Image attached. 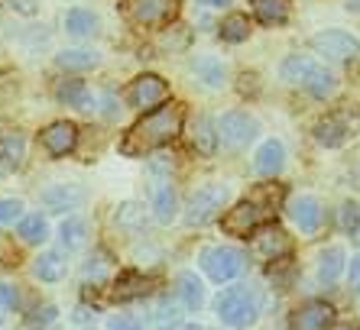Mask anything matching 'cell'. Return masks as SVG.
I'll list each match as a JSON object with an SVG mask.
<instances>
[{
  "instance_id": "9a60e30c",
  "label": "cell",
  "mask_w": 360,
  "mask_h": 330,
  "mask_svg": "<svg viewBox=\"0 0 360 330\" xmlns=\"http://www.w3.org/2000/svg\"><path fill=\"white\" fill-rule=\"evenodd\" d=\"M150 194H153V214H156V220L160 223H172L176 220V188H172V182L169 178H156L153 175V185H150Z\"/></svg>"
},
{
  "instance_id": "52a82bcc",
  "label": "cell",
  "mask_w": 360,
  "mask_h": 330,
  "mask_svg": "<svg viewBox=\"0 0 360 330\" xmlns=\"http://www.w3.org/2000/svg\"><path fill=\"white\" fill-rule=\"evenodd\" d=\"M257 133H260V126L247 110H227L218 120V136L227 149H243L247 143L257 140Z\"/></svg>"
},
{
  "instance_id": "ac0fdd59",
  "label": "cell",
  "mask_w": 360,
  "mask_h": 330,
  "mask_svg": "<svg viewBox=\"0 0 360 330\" xmlns=\"http://www.w3.org/2000/svg\"><path fill=\"white\" fill-rule=\"evenodd\" d=\"M192 74L198 78L205 88H211V91H218V88H224V81H227V68H224V62L221 58H214V55H198L192 62Z\"/></svg>"
},
{
  "instance_id": "7c38bea8",
  "label": "cell",
  "mask_w": 360,
  "mask_h": 330,
  "mask_svg": "<svg viewBox=\"0 0 360 330\" xmlns=\"http://www.w3.org/2000/svg\"><path fill=\"white\" fill-rule=\"evenodd\" d=\"M335 324V308L328 301H305L289 314V330H331Z\"/></svg>"
},
{
  "instance_id": "6da1fadb",
  "label": "cell",
  "mask_w": 360,
  "mask_h": 330,
  "mask_svg": "<svg viewBox=\"0 0 360 330\" xmlns=\"http://www.w3.org/2000/svg\"><path fill=\"white\" fill-rule=\"evenodd\" d=\"M182 120H185V107L179 100H166L160 107L146 110L130 130H127L120 152L124 156H146L153 149H162L176 140L182 133Z\"/></svg>"
},
{
  "instance_id": "cb8c5ba5",
  "label": "cell",
  "mask_w": 360,
  "mask_h": 330,
  "mask_svg": "<svg viewBox=\"0 0 360 330\" xmlns=\"http://www.w3.org/2000/svg\"><path fill=\"white\" fill-rule=\"evenodd\" d=\"M257 20L266 26H283L289 20V0H250Z\"/></svg>"
},
{
  "instance_id": "8fae6325",
  "label": "cell",
  "mask_w": 360,
  "mask_h": 330,
  "mask_svg": "<svg viewBox=\"0 0 360 330\" xmlns=\"http://www.w3.org/2000/svg\"><path fill=\"white\" fill-rule=\"evenodd\" d=\"M266 220V211L257 201H240L221 217V230L231 233V237H250L257 227H263Z\"/></svg>"
},
{
  "instance_id": "ab89813d",
  "label": "cell",
  "mask_w": 360,
  "mask_h": 330,
  "mask_svg": "<svg viewBox=\"0 0 360 330\" xmlns=\"http://www.w3.org/2000/svg\"><path fill=\"white\" fill-rule=\"evenodd\" d=\"M108 330H143V324L140 321H134V317H110L108 321Z\"/></svg>"
},
{
  "instance_id": "7a4b0ae2",
  "label": "cell",
  "mask_w": 360,
  "mask_h": 330,
  "mask_svg": "<svg viewBox=\"0 0 360 330\" xmlns=\"http://www.w3.org/2000/svg\"><path fill=\"white\" fill-rule=\"evenodd\" d=\"M214 311H218L221 324H227L234 330H247L260 317V301H257V295L247 285H237V289L221 291L218 301H214Z\"/></svg>"
},
{
  "instance_id": "d4e9b609",
  "label": "cell",
  "mask_w": 360,
  "mask_h": 330,
  "mask_svg": "<svg viewBox=\"0 0 360 330\" xmlns=\"http://www.w3.org/2000/svg\"><path fill=\"white\" fill-rule=\"evenodd\" d=\"M302 88H305V91H309L311 98H331V94H335V74H331L328 68H321L319 62H315V68H311V72L305 74Z\"/></svg>"
},
{
  "instance_id": "f35d334b",
  "label": "cell",
  "mask_w": 360,
  "mask_h": 330,
  "mask_svg": "<svg viewBox=\"0 0 360 330\" xmlns=\"http://www.w3.org/2000/svg\"><path fill=\"white\" fill-rule=\"evenodd\" d=\"M20 211H23V204H20L17 198H0V227H4V223H13V220H17Z\"/></svg>"
},
{
  "instance_id": "ee69618b",
  "label": "cell",
  "mask_w": 360,
  "mask_h": 330,
  "mask_svg": "<svg viewBox=\"0 0 360 330\" xmlns=\"http://www.w3.org/2000/svg\"><path fill=\"white\" fill-rule=\"evenodd\" d=\"M195 4H201V7H227L231 0H195Z\"/></svg>"
},
{
  "instance_id": "2e32d148",
  "label": "cell",
  "mask_w": 360,
  "mask_h": 330,
  "mask_svg": "<svg viewBox=\"0 0 360 330\" xmlns=\"http://www.w3.org/2000/svg\"><path fill=\"white\" fill-rule=\"evenodd\" d=\"M289 217L295 220V227H299L302 233H315L321 223V207L315 198H309V194H302V198H292L289 201Z\"/></svg>"
},
{
  "instance_id": "60d3db41",
  "label": "cell",
  "mask_w": 360,
  "mask_h": 330,
  "mask_svg": "<svg viewBox=\"0 0 360 330\" xmlns=\"http://www.w3.org/2000/svg\"><path fill=\"white\" fill-rule=\"evenodd\" d=\"M7 7L17 10V13H23V17H33L36 10H39L36 7V0H7Z\"/></svg>"
},
{
  "instance_id": "e0dca14e",
  "label": "cell",
  "mask_w": 360,
  "mask_h": 330,
  "mask_svg": "<svg viewBox=\"0 0 360 330\" xmlns=\"http://www.w3.org/2000/svg\"><path fill=\"white\" fill-rule=\"evenodd\" d=\"M156 285V279H150V275L143 272H124L117 275V282H114V301H134V298H143L150 295V289Z\"/></svg>"
},
{
  "instance_id": "3957f363",
  "label": "cell",
  "mask_w": 360,
  "mask_h": 330,
  "mask_svg": "<svg viewBox=\"0 0 360 330\" xmlns=\"http://www.w3.org/2000/svg\"><path fill=\"white\" fill-rule=\"evenodd\" d=\"M198 265L211 282H218L221 285V282H231L243 272L247 256L234 246H205L201 249V256H198Z\"/></svg>"
},
{
  "instance_id": "4fadbf2b",
  "label": "cell",
  "mask_w": 360,
  "mask_h": 330,
  "mask_svg": "<svg viewBox=\"0 0 360 330\" xmlns=\"http://www.w3.org/2000/svg\"><path fill=\"white\" fill-rule=\"evenodd\" d=\"M39 143L46 146L49 156H68L78 146V126L72 120H56L39 133Z\"/></svg>"
},
{
  "instance_id": "9c48e42d",
  "label": "cell",
  "mask_w": 360,
  "mask_h": 330,
  "mask_svg": "<svg viewBox=\"0 0 360 330\" xmlns=\"http://www.w3.org/2000/svg\"><path fill=\"white\" fill-rule=\"evenodd\" d=\"M169 100V84L162 81L160 74H140L130 81L127 88V104L136 110H153Z\"/></svg>"
},
{
  "instance_id": "5bb4252c",
  "label": "cell",
  "mask_w": 360,
  "mask_h": 330,
  "mask_svg": "<svg viewBox=\"0 0 360 330\" xmlns=\"http://www.w3.org/2000/svg\"><path fill=\"white\" fill-rule=\"evenodd\" d=\"M42 207L46 211H56V214H65V211H75L84 204V188L82 185H52L39 194Z\"/></svg>"
},
{
  "instance_id": "f1b7e54d",
  "label": "cell",
  "mask_w": 360,
  "mask_h": 330,
  "mask_svg": "<svg viewBox=\"0 0 360 330\" xmlns=\"http://www.w3.org/2000/svg\"><path fill=\"white\" fill-rule=\"evenodd\" d=\"M65 29L72 36H91V33H98V17H94L91 10L75 7L65 13Z\"/></svg>"
},
{
  "instance_id": "30bf717a",
  "label": "cell",
  "mask_w": 360,
  "mask_h": 330,
  "mask_svg": "<svg viewBox=\"0 0 360 330\" xmlns=\"http://www.w3.org/2000/svg\"><path fill=\"white\" fill-rule=\"evenodd\" d=\"M311 49L331 62H351L360 55V39L344 29H325V33L311 36Z\"/></svg>"
},
{
  "instance_id": "8992f818",
  "label": "cell",
  "mask_w": 360,
  "mask_h": 330,
  "mask_svg": "<svg viewBox=\"0 0 360 330\" xmlns=\"http://www.w3.org/2000/svg\"><path fill=\"white\" fill-rule=\"evenodd\" d=\"M357 130H360V114L351 117V110H338V114L315 124V140L328 149H338L351 140V136H357Z\"/></svg>"
},
{
  "instance_id": "d6986e66",
  "label": "cell",
  "mask_w": 360,
  "mask_h": 330,
  "mask_svg": "<svg viewBox=\"0 0 360 330\" xmlns=\"http://www.w3.org/2000/svg\"><path fill=\"white\" fill-rule=\"evenodd\" d=\"M285 165V149L279 140H266L260 149H257V159H253V169L260 175H266V178H273V175L283 172Z\"/></svg>"
},
{
  "instance_id": "7bdbcfd3",
  "label": "cell",
  "mask_w": 360,
  "mask_h": 330,
  "mask_svg": "<svg viewBox=\"0 0 360 330\" xmlns=\"http://www.w3.org/2000/svg\"><path fill=\"white\" fill-rule=\"evenodd\" d=\"M347 275H351V289L360 291V256L351 259V265H347Z\"/></svg>"
},
{
  "instance_id": "4dcf8cb0",
  "label": "cell",
  "mask_w": 360,
  "mask_h": 330,
  "mask_svg": "<svg viewBox=\"0 0 360 330\" xmlns=\"http://www.w3.org/2000/svg\"><path fill=\"white\" fill-rule=\"evenodd\" d=\"M311 68H315V62H311L309 55H289L283 65H279V74H283V81H289V84H302Z\"/></svg>"
},
{
  "instance_id": "7402d4cb",
  "label": "cell",
  "mask_w": 360,
  "mask_h": 330,
  "mask_svg": "<svg viewBox=\"0 0 360 330\" xmlns=\"http://www.w3.org/2000/svg\"><path fill=\"white\" fill-rule=\"evenodd\" d=\"M26 156V140L20 130H0V162L17 169Z\"/></svg>"
},
{
  "instance_id": "ba28073f",
  "label": "cell",
  "mask_w": 360,
  "mask_h": 330,
  "mask_svg": "<svg viewBox=\"0 0 360 330\" xmlns=\"http://www.w3.org/2000/svg\"><path fill=\"white\" fill-rule=\"evenodd\" d=\"M127 17L136 26H169L179 17V0H127Z\"/></svg>"
},
{
  "instance_id": "f6af8a7d",
  "label": "cell",
  "mask_w": 360,
  "mask_h": 330,
  "mask_svg": "<svg viewBox=\"0 0 360 330\" xmlns=\"http://www.w3.org/2000/svg\"><path fill=\"white\" fill-rule=\"evenodd\" d=\"M331 330H360V327L351 321H341V324H331Z\"/></svg>"
},
{
  "instance_id": "d590c367",
  "label": "cell",
  "mask_w": 360,
  "mask_h": 330,
  "mask_svg": "<svg viewBox=\"0 0 360 330\" xmlns=\"http://www.w3.org/2000/svg\"><path fill=\"white\" fill-rule=\"evenodd\" d=\"M108 272H110V256L108 253H94V256L88 259V265H84V279H91V282H101Z\"/></svg>"
},
{
  "instance_id": "d6a6232c",
  "label": "cell",
  "mask_w": 360,
  "mask_h": 330,
  "mask_svg": "<svg viewBox=\"0 0 360 330\" xmlns=\"http://www.w3.org/2000/svg\"><path fill=\"white\" fill-rule=\"evenodd\" d=\"M88 237V223L82 217H68L62 220V230H59V239H62V249H78Z\"/></svg>"
},
{
  "instance_id": "277c9868",
  "label": "cell",
  "mask_w": 360,
  "mask_h": 330,
  "mask_svg": "<svg viewBox=\"0 0 360 330\" xmlns=\"http://www.w3.org/2000/svg\"><path fill=\"white\" fill-rule=\"evenodd\" d=\"M227 204V188L224 185H205L188 198V207H185V223L188 227H205L214 217L224 211Z\"/></svg>"
},
{
  "instance_id": "4316f807",
  "label": "cell",
  "mask_w": 360,
  "mask_h": 330,
  "mask_svg": "<svg viewBox=\"0 0 360 330\" xmlns=\"http://www.w3.org/2000/svg\"><path fill=\"white\" fill-rule=\"evenodd\" d=\"M20 239H23V243H30V246L46 243V239H49V223H46V217L26 214L23 220H20Z\"/></svg>"
},
{
  "instance_id": "484cf974",
  "label": "cell",
  "mask_w": 360,
  "mask_h": 330,
  "mask_svg": "<svg viewBox=\"0 0 360 330\" xmlns=\"http://www.w3.org/2000/svg\"><path fill=\"white\" fill-rule=\"evenodd\" d=\"M56 62L65 72H88V68L98 65L101 58H98V52H88V49H65L56 55Z\"/></svg>"
},
{
  "instance_id": "8d00e7d4",
  "label": "cell",
  "mask_w": 360,
  "mask_h": 330,
  "mask_svg": "<svg viewBox=\"0 0 360 330\" xmlns=\"http://www.w3.org/2000/svg\"><path fill=\"white\" fill-rule=\"evenodd\" d=\"M56 317H59L56 305H42V308H36V311L26 317V327H30V330H42V327H49Z\"/></svg>"
},
{
  "instance_id": "83f0119b",
  "label": "cell",
  "mask_w": 360,
  "mask_h": 330,
  "mask_svg": "<svg viewBox=\"0 0 360 330\" xmlns=\"http://www.w3.org/2000/svg\"><path fill=\"white\" fill-rule=\"evenodd\" d=\"M182 308L185 305H179V301H160L156 305V311H153V327L156 330H176L179 324H182Z\"/></svg>"
},
{
  "instance_id": "7dc6e473",
  "label": "cell",
  "mask_w": 360,
  "mask_h": 330,
  "mask_svg": "<svg viewBox=\"0 0 360 330\" xmlns=\"http://www.w3.org/2000/svg\"><path fill=\"white\" fill-rule=\"evenodd\" d=\"M179 330H201L198 324H185V327H179Z\"/></svg>"
},
{
  "instance_id": "44dd1931",
  "label": "cell",
  "mask_w": 360,
  "mask_h": 330,
  "mask_svg": "<svg viewBox=\"0 0 360 330\" xmlns=\"http://www.w3.org/2000/svg\"><path fill=\"white\" fill-rule=\"evenodd\" d=\"M56 100L65 104V107H78V110H91V94H88V84L78 81V78H68V81L56 84Z\"/></svg>"
},
{
  "instance_id": "1f68e13d",
  "label": "cell",
  "mask_w": 360,
  "mask_h": 330,
  "mask_svg": "<svg viewBox=\"0 0 360 330\" xmlns=\"http://www.w3.org/2000/svg\"><path fill=\"white\" fill-rule=\"evenodd\" d=\"M344 272V249H338V246H331L328 253H321V259H319V279L321 282H338V275Z\"/></svg>"
},
{
  "instance_id": "c3c4849f",
  "label": "cell",
  "mask_w": 360,
  "mask_h": 330,
  "mask_svg": "<svg viewBox=\"0 0 360 330\" xmlns=\"http://www.w3.org/2000/svg\"><path fill=\"white\" fill-rule=\"evenodd\" d=\"M0 311H4V308H0ZM0 324H4V314H0Z\"/></svg>"
},
{
  "instance_id": "74e56055",
  "label": "cell",
  "mask_w": 360,
  "mask_h": 330,
  "mask_svg": "<svg viewBox=\"0 0 360 330\" xmlns=\"http://www.w3.org/2000/svg\"><path fill=\"white\" fill-rule=\"evenodd\" d=\"M341 227L347 233H360V207L357 204H344V211H341Z\"/></svg>"
},
{
  "instance_id": "e575fe53",
  "label": "cell",
  "mask_w": 360,
  "mask_h": 330,
  "mask_svg": "<svg viewBox=\"0 0 360 330\" xmlns=\"http://www.w3.org/2000/svg\"><path fill=\"white\" fill-rule=\"evenodd\" d=\"M143 220H146V214H143V204H136V201H124L114 211V223L124 230H136V227H143Z\"/></svg>"
},
{
  "instance_id": "f546056e",
  "label": "cell",
  "mask_w": 360,
  "mask_h": 330,
  "mask_svg": "<svg viewBox=\"0 0 360 330\" xmlns=\"http://www.w3.org/2000/svg\"><path fill=\"white\" fill-rule=\"evenodd\" d=\"M33 272L39 275L42 282H59L62 275H65V256H62V253H42V256L36 259Z\"/></svg>"
},
{
  "instance_id": "603a6c76",
  "label": "cell",
  "mask_w": 360,
  "mask_h": 330,
  "mask_svg": "<svg viewBox=\"0 0 360 330\" xmlns=\"http://www.w3.org/2000/svg\"><path fill=\"white\" fill-rule=\"evenodd\" d=\"M176 285H179V301H182L188 311H198V308L205 305V285H201V279L195 272H182Z\"/></svg>"
},
{
  "instance_id": "5b68a950",
  "label": "cell",
  "mask_w": 360,
  "mask_h": 330,
  "mask_svg": "<svg viewBox=\"0 0 360 330\" xmlns=\"http://www.w3.org/2000/svg\"><path fill=\"white\" fill-rule=\"evenodd\" d=\"M250 237H253L250 239L253 256L263 259V263H276V259L289 256V249H292V237H289L283 227H276V223H263Z\"/></svg>"
},
{
  "instance_id": "b9f144b4",
  "label": "cell",
  "mask_w": 360,
  "mask_h": 330,
  "mask_svg": "<svg viewBox=\"0 0 360 330\" xmlns=\"http://www.w3.org/2000/svg\"><path fill=\"white\" fill-rule=\"evenodd\" d=\"M13 305H17V289L0 282V308H13Z\"/></svg>"
},
{
  "instance_id": "836d02e7",
  "label": "cell",
  "mask_w": 360,
  "mask_h": 330,
  "mask_svg": "<svg viewBox=\"0 0 360 330\" xmlns=\"http://www.w3.org/2000/svg\"><path fill=\"white\" fill-rule=\"evenodd\" d=\"M250 36V20L243 17V13H231V17L221 20V39L224 42H243Z\"/></svg>"
},
{
  "instance_id": "ffe728a7",
  "label": "cell",
  "mask_w": 360,
  "mask_h": 330,
  "mask_svg": "<svg viewBox=\"0 0 360 330\" xmlns=\"http://www.w3.org/2000/svg\"><path fill=\"white\" fill-rule=\"evenodd\" d=\"M221 136H218V124L211 120V117H198L192 124V146L198 149L201 156H214V149H218Z\"/></svg>"
},
{
  "instance_id": "bcb514c9",
  "label": "cell",
  "mask_w": 360,
  "mask_h": 330,
  "mask_svg": "<svg viewBox=\"0 0 360 330\" xmlns=\"http://www.w3.org/2000/svg\"><path fill=\"white\" fill-rule=\"evenodd\" d=\"M347 10H354V13H360V0H347Z\"/></svg>"
}]
</instances>
